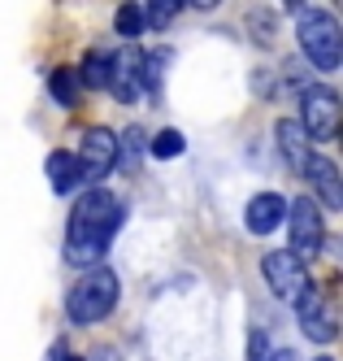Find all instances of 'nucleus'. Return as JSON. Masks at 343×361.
I'll list each match as a JSON object with an SVG mask.
<instances>
[{
    "mask_svg": "<svg viewBox=\"0 0 343 361\" xmlns=\"http://www.w3.org/2000/svg\"><path fill=\"white\" fill-rule=\"evenodd\" d=\"M174 13H178V0H152V9H144L148 27H170Z\"/></svg>",
    "mask_w": 343,
    "mask_h": 361,
    "instance_id": "obj_19",
    "label": "nucleus"
},
{
    "mask_svg": "<svg viewBox=\"0 0 343 361\" xmlns=\"http://www.w3.org/2000/svg\"><path fill=\"white\" fill-rule=\"evenodd\" d=\"M144 152H148L144 126H126V131L118 135V166H130V170H135V166L144 161Z\"/></svg>",
    "mask_w": 343,
    "mask_h": 361,
    "instance_id": "obj_15",
    "label": "nucleus"
},
{
    "mask_svg": "<svg viewBox=\"0 0 343 361\" xmlns=\"http://www.w3.org/2000/svg\"><path fill=\"white\" fill-rule=\"evenodd\" d=\"M118 292H122L118 288V274L104 270V266H96V270H87L70 288V296H66V318L74 326H96V322H104L118 309Z\"/></svg>",
    "mask_w": 343,
    "mask_h": 361,
    "instance_id": "obj_2",
    "label": "nucleus"
},
{
    "mask_svg": "<svg viewBox=\"0 0 343 361\" xmlns=\"http://www.w3.org/2000/svg\"><path fill=\"white\" fill-rule=\"evenodd\" d=\"M48 183H52V192L57 196H74L78 188L87 183V174H83V161L74 157V152H66V148H57V152H48Z\"/></svg>",
    "mask_w": 343,
    "mask_h": 361,
    "instance_id": "obj_12",
    "label": "nucleus"
},
{
    "mask_svg": "<svg viewBox=\"0 0 343 361\" xmlns=\"http://www.w3.org/2000/svg\"><path fill=\"white\" fill-rule=\"evenodd\" d=\"M61 361H78V357H70V353H66V357H61Z\"/></svg>",
    "mask_w": 343,
    "mask_h": 361,
    "instance_id": "obj_24",
    "label": "nucleus"
},
{
    "mask_svg": "<svg viewBox=\"0 0 343 361\" xmlns=\"http://www.w3.org/2000/svg\"><path fill=\"white\" fill-rule=\"evenodd\" d=\"M308 178L313 196H318L326 209H343V188H339V166L330 157H308V166L300 170Z\"/></svg>",
    "mask_w": 343,
    "mask_h": 361,
    "instance_id": "obj_11",
    "label": "nucleus"
},
{
    "mask_svg": "<svg viewBox=\"0 0 343 361\" xmlns=\"http://www.w3.org/2000/svg\"><path fill=\"white\" fill-rule=\"evenodd\" d=\"M182 148H187V140H182V131H174V126H170V131H156V140L148 144V152H152L156 161H170V157H182Z\"/></svg>",
    "mask_w": 343,
    "mask_h": 361,
    "instance_id": "obj_18",
    "label": "nucleus"
},
{
    "mask_svg": "<svg viewBox=\"0 0 343 361\" xmlns=\"http://www.w3.org/2000/svg\"><path fill=\"white\" fill-rule=\"evenodd\" d=\"M109 92L113 100L130 105L144 96V79H139V53H113L109 57Z\"/></svg>",
    "mask_w": 343,
    "mask_h": 361,
    "instance_id": "obj_10",
    "label": "nucleus"
},
{
    "mask_svg": "<svg viewBox=\"0 0 343 361\" xmlns=\"http://www.w3.org/2000/svg\"><path fill=\"white\" fill-rule=\"evenodd\" d=\"M109 57L113 53H100V48H92V53L83 57V66H78L74 74H78V87H109Z\"/></svg>",
    "mask_w": 343,
    "mask_h": 361,
    "instance_id": "obj_14",
    "label": "nucleus"
},
{
    "mask_svg": "<svg viewBox=\"0 0 343 361\" xmlns=\"http://www.w3.org/2000/svg\"><path fill=\"white\" fill-rule=\"evenodd\" d=\"M178 5H192V9H218L222 0H178Z\"/></svg>",
    "mask_w": 343,
    "mask_h": 361,
    "instance_id": "obj_21",
    "label": "nucleus"
},
{
    "mask_svg": "<svg viewBox=\"0 0 343 361\" xmlns=\"http://www.w3.org/2000/svg\"><path fill=\"white\" fill-rule=\"evenodd\" d=\"M300 131L308 135V144L313 140L318 144L335 140V131H339V96H335V87H304L300 92Z\"/></svg>",
    "mask_w": 343,
    "mask_h": 361,
    "instance_id": "obj_4",
    "label": "nucleus"
},
{
    "mask_svg": "<svg viewBox=\"0 0 343 361\" xmlns=\"http://www.w3.org/2000/svg\"><path fill=\"white\" fill-rule=\"evenodd\" d=\"M287 231H292V252L300 257H318L322 244H326V222H322V209L313 204L308 196L300 200H287Z\"/></svg>",
    "mask_w": 343,
    "mask_h": 361,
    "instance_id": "obj_5",
    "label": "nucleus"
},
{
    "mask_svg": "<svg viewBox=\"0 0 343 361\" xmlns=\"http://www.w3.org/2000/svg\"><path fill=\"white\" fill-rule=\"evenodd\" d=\"M296 314H300V331L308 335V340H318V344H330L335 340V318H330L326 300L313 292V283L296 296Z\"/></svg>",
    "mask_w": 343,
    "mask_h": 361,
    "instance_id": "obj_8",
    "label": "nucleus"
},
{
    "mask_svg": "<svg viewBox=\"0 0 343 361\" xmlns=\"http://www.w3.org/2000/svg\"><path fill=\"white\" fill-rule=\"evenodd\" d=\"M87 361H122V353L104 344V348H92V353H87Z\"/></svg>",
    "mask_w": 343,
    "mask_h": 361,
    "instance_id": "obj_20",
    "label": "nucleus"
},
{
    "mask_svg": "<svg viewBox=\"0 0 343 361\" xmlns=\"http://www.w3.org/2000/svg\"><path fill=\"white\" fill-rule=\"evenodd\" d=\"M48 92H52V100H57V105H66V109H74L78 105V74L74 70H66V66H57L48 74Z\"/></svg>",
    "mask_w": 343,
    "mask_h": 361,
    "instance_id": "obj_16",
    "label": "nucleus"
},
{
    "mask_svg": "<svg viewBox=\"0 0 343 361\" xmlns=\"http://www.w3.org/2000/svg\"><path fill=\"white\" fill-rule=\"evenodd\" d=\"M274 140H278V152H282V161L292 166V170H304L308 166V135L300 131V122L296 118H282L278 126H274Z\"/></svg>",
    "mask_w": 343,
    "mask_h": 361,
    "instance_id": "obj_13",
    "label": "nucleus"
},
{
    "mask_svg": "<svg viewBox=\"0 0 343 361\" xmlns=\"http://www.w3.org/2000/svg\"><path fill=\"white\" fill-rule=\"evenodd\" d=\"M113 31H118V35H126V39L144 35V31H148L144 5H135V0H126V5H118V13H113Z\"/></svg>",
    "mask_w": 343,
    "mask_h": 361,
    "instance_id": "obj_17",
    "label": "nucleus"
},
{
    "mask_svg": "<svg viewBox=\"0 0 343 361\" xmlns=\"http://www.w3.org/2000/svg\"><path fill=\"white\" fill-rule=\"evenodd\" d=\"M261 274H266L270 292H274L278 300H296V296L308 288V270H304V262H300L292 248L266 252V257H261Z\"/></svg>",
    "mask_w": 343,
    "mask_h": 361,
    "instance_id": "obj_6",
    "label": "nucleus"
},
{
    "mask_svg": "<svg viewBox=\"0 0 343 361\" xmlns=\"http://www.w3.org/2000/svg\"><path fill=\"white\" fill-rule=\"evenodd\" d=\"M74 157L83 161L87 178H104L118 166V135L109 131V126H92V131H83V144H78Z\"/></svg>",
    "mask_w": 343,
    "mask_h": 361,
    "instance_id": "obj_7",
    "label": "nucleus"
},
{
    "mask_svg": "<svg viewBox=\"0 0 343 361\" xmlns=\"http://www.w3.org/2000/svg\"><path fill=\"white\" fill-rule=\"evenodd\" d=\"M244 222H248L252 235H274L287 222V196L282 192H256L244 209Z\"/></svg>",
    "mask_w": 343,
    "mask_h": 361,
    "instance_id": "obj_9",
    "label": "nucleus"
},
{
    "mask_svg": "<svg viewBox=\"0 0 343 361\" xmlns=\"http://www.w3.org/2000/svg\"><path fill=\"white\" fill-rule=\"evenodd\" d=\"M296 39H300V53L308 57V66H318L326 74L339 66V22H335V13H326V9H300Z\"/></svg>",
    "mask_w": 343,
    "mask_h": 361,
    "instance_id": "obj_3",
    "label": "nucleus"
},
{
    "mask_svg": "<svg viewBox=\"0 0 343 361\" xmlns=\"http://www.w3.org/2000/svg\"><path fill=\"white\" fill-rule=\"evenodd\" d=\"M266 361H300V357H296V353H292V348H278V353H270V357H266Z\"/></svg>",
    "mask_w": 343,
    "mask_h": 361,
    "instance_id": "obj_22",
    "label": "nucleus"
},
{
    "mask_svg": "<svg viewBox=\"0 0 343 361\" xmlns=\"http://www.w3.org/2000/svg\"><path fill=\"white\" fill-rule=\"evenodd\" d=\"M282 5H287V9H300V0H282Z\"/></svg>",
    "mask_w": 343,
    "mask_h": 361,
    "instance_id": "obj_23",
    "label": "nucleus"
},
{
    "mask_svg": "<svg viewBox=\"0 0 343 361\" xmlns=\"http://www.w3.org/2000/svg\"><path fill=\"white\" fill-rule=\"evenodd\" d=\"M318 361H330V357H318Z\"/></svg>",
    "mask_w": 343,
    "mask_h": 361,
    "instance_id": "obj_25",
    "label": "nucleus"
},
{
    "mask_svg": "<svg viewBox=\"0 0 343 361\" xmlns=\"http://www.w3.org/2000/svg\"><path fill=\"white\" fill-rule=\"evenodd\" d=\"M126 222V204L104 192V188H92L74 200L70 209V222H66V262L74 266H96L104 252H109L113 235Z\"/></svg>",
    "mask_w": 343,
    "mask_h": 361,
    "instance_id": "obj_1",
    "label": "nucleus"
}]
</instances>
